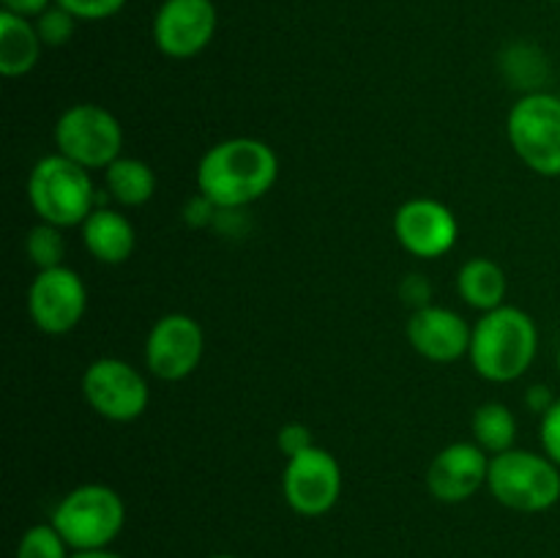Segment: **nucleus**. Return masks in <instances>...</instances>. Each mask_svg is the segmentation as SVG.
Segmentation results:
<instances>
[{"label":"nucleus","mask_w":560,"mask_h":558,"mask_svg":"<svg viewBox=\"0 0 560 558\" xmlns=\"http://www.w3.org/2000/svg\"><path fill=\"white\" fill-rule=\"evenodd\" d=\"M277 178V151L257 137H230L217 142L197 164V191L219 211L252 206L273 189Z\"/></svg>","instance_id":"nucleus-1"},{"label":"nucleus","mask_w":560,"mask_h":558,"mask_svg":"<svg viewBox=\"0 0 560 558\" xmlns=\"http://www.w3.org/2000/svg\"><path fill=\"white\" fill-rule=\"evenodd\" d=\"M539 353V328L525 310L503 304L485 312L470 334L468 359L476 375L490 383H514Z\"/></svg>","instance_id":"nucleus-2"},{"label":"nucleus","mask_w":560,"mask_h":558,"mask_svg":"<svg viewBox=\"0 0 560 558\" xmlns=\"http://www.w3.org/2000/svg\"><path fill=\"white\" fill-rule=\"evenodd\" d=\"M27 200L38 222L58 224L63 230L82 228V222L98 208L91 170L60 156L58 151L33 164L27 175Z\"/></svg>","instance_id":"nucleus-3"},{"label":"nucleus","mask_w":560,"mask_h":558,"mask_svg":"<svg viewBox=\"0 0 560 558\" xmlns=\"http://www.w3.org/2000/svg\"><path fill=\"white\" fill-rule=\"evenodd\" d=\"M49 523L60 531L71 553L104 550L124 531L126 503L109 485L88 481L60 498Z\"/></svg>","instance_id":"nucleus-4"},{"label":"nucleus","mask_w":560,"mask_h":558,"mask_svg":"<svg viewBox=\"0 0 560 558\" xmlns=\"http://www.w3.org/2000/svg\"><path fill=\"white\" fill-rule=\"evenodd\" d=\"M487 490L512 512H547L560 501V468L545 452L509 449L490 457Z\"/></svg>","instance_id":"nucleus-5"},{"label":"nucleus","mask_w":560,"mask_h":558,"mask_svg":"<svg viewBox=\"0 0 560 558\" xmlns=\"http://www.w3.org/2000/svg\"><path fill=\"white\" fill-rule=\"evenodd\" d=\"M506 137L525 167L560 178V96L545 91L520 96L509 109Z\"/></svg>","instance_id":"nucleus-6"},{"label":"nucleus","mask_w":560,"mask_h":558,"mask_svg":"<svg viewBox=\"0 0 560 558\" xmlns=\"http://www.w3.org/2000/svg\"><path fill=\"white\" fill-rule=\"evenodd\" d=\"M55 151L85 170H107L124 151L120 120L107 107L80 102L55 120Z\"/></svg>","instance_id":"nucleus-7"},{"label":"nucleus","mask_w":560,"mask_h":558,"mask_svg":"<svg viewBox=\"0 0 560 558\" xmlns=\"http://www.w3.org/2000/svg\"><path fill=\"white\" fill-rule=\"evenodd\" d=\"M82 397L102 419L126 425L140 419L151 405V388L142 372L129 361L102 356L82 372Z\"/></svg>","instance_id":"nucleus-8"},{"label":"nucleus","mask_w":560,"mask_h":558,"mask_svg":"<svg viewBox=\"0 0 560 558\" xmlns=\"http://www.w3.org/2000/svg\"><path fill=\"white\" fill-rule=\"evenodd\" d=\"M282 496L301 518H323L342 496V468L323 446H310L288 457L282 470Z\"/></svg>","instance_id":"nucleus-9"},{"label":"nucleus","mask_w":560,"mask_h":558,"mask_svg":"<svg viewBox=\"0 0 560 558\" xmlns=\"http://www.w3.org/2000/svg\"><path fill=\"white\" fill-rule=\"evenodd\" d=\"M88 312V288L69 266L47 268L33 277L27 290V315L49 337L74 332Z\"/></svg>","instance_id":"nucleus-10"},{"label":"nucleus","mask_w":560,"mask_h":558,"mask_svg":"<svg viewBox=\"0 0 560 558\" xmlns=\"http://www.w3.org/2000/svg\"><path fill=\"white\" fill-rule=\"evenodd\" d=\"M206 353V332L184 312L159 317L145 337V367L159 381H184L200 367Z\"/></svg>","instance_id":"nucleus-11"},{"label":"nucleus","mask_w":560,"mask_h":558,"mask_svg":"<svg viewBox=\"0 0 560 558\" xmlns=\"http://www.w3.org/2000/svg\"><path fill=\"white\" fill-rule=\"evenodd\" d=\"M219 11L213 0H162L153 16V44L164 58H197L213 42Z\"/></svg>","instance_id":"nucleus-12"},{"label":"nucleus","mask_w":560,"mask_h":558,"mask_svg":"<svg viewBox=\"0 0 560 558\" xmlns=\"http://www.w3.org/2000/svg\"><path fill=\"white\" fill-rule=\"evenodd\" d=\"M394 239L408 255L419 260H435L454 249L459 239V222L446 202L435 197H413L394 213Z\"/></svg>","instance_id":"nucleus-13"},{"label":"nucleus","mask_w":560,"mask_h":558,"mask_svg":"<svg viewBox=\"0 0 560 558\" xmlns=\"http://www.w3.org/2000/svg\"><path fill=\"white\" fill-rule=\"evenodd\" d=\"M490 476V454L476 441L448 443L427 468V490L441 503L470 501Z\"/></svg>","instance_id":"nucleus-14"},{"label":"nucleus","mask_w":560,"mask_h":558,"mask_svg":"<svg viewBox=\"0 0 560 558\" xmlns=\"http://www.w3.org/2000/svg\"><path fill=\"white\" fill-rule=\"evenodd\" d=\"M408 342L421 359L432 361V364H454L470 350V334L474 326H468L459 312L448 310V306H421L410 315Z\"/></svg>","instance_id":"nucleus-15"},{"label":"nucleus","mask_w":560,"mask_h":558,"mask_svg":"<svg viewBox=\"0 0 560 558\" xmlns=\"http://www.w3.org/2000/svg\"><path fill=\"white\" fill-rule=\"evenodd\" d=\"M82 244L91 252L93 260L104 263V266H120L131 257L137 246L135 224L126 213L115 211V208L98 206L91 217L82 222Z\"/></svg>","instance_id":"nucleus-16"},{"label":"nucleus","mask_w":560,"mask_h":558,"mask_svg":"<svg viewBox=\"0 0 560 558\" xmlns=\"http://www.w3.org/2000/svg\"><path fill=\"white\" fill-rule=\"evenodd\" d=\"M42 47L33 20L0 11V74L5 80L31 74L42 58Z\"/></svg>","instance_id":"nucleus-17"},{"label":"nucleus","mask_w":560,"mask_h":558,"mask_svg":"<svg viewBox=\"0 0 560 558\" xmlns=\"http://www.w3.org/2000/svg\"><path fill=\"white\" fill-rule=\"evenodd\" d=\"M457 293L474 310L485 312L498 310L506 304L509 279L506 271L490 257H470L457 271Z\"/></svg>","instance_id":"nucleus-18"},{"label":"nucleus","mask_w":560,"mask_h":558,"mask_svg":"<svg viewBox=\"0 0 560 558\" xmlns=\"http://www.w3.org/2000/svg\"><path fill=\"white\" fill-rule=\"evenodd\" d=\"M109 197L126 208H140L156 195V173L137 156H120L104 170Z\"/></svg>","instance_id":"nucleus-19"},{"label":"nucleus","mask_w":560,"mask_h":558,"mask_svg":"<svg viewBox=\"0 0 560 558\" xmlns=\"http://www.w3.org/2000/svg\"><path fill=\"white\" fill-rule=\"evenodd\" d=\"M470 432H474V441L479 443L490 457H495V454L514 449V441H517V416L512 414L509 405L485 403L474 410Z\"/></svg>","instance_id":"nucleus-20"},{"label":"nucleus","mask_w":560,"mask_h":558,"mask_svg":"<svg viewBox=\"0 0 560 558\" xmlns=\"http://www.w3.org/2000/svg\"><path fill=\"white\" fill-rule=\"evenodd\" d=\"M66 246L69 244H66L63 228L49 222H38L36 228H31V233H27L25 239V252L38 271L63 266Z\"/></svg>","instance_id":"nucleus-21"},{"label":"nucleus","mask_w":560,"mask_h":558,"mask_svg":"<svg viewBox=\"0 0 560 558\" xmlns=\"http://www.w3.org/2000/svg\"><path fill=\"white\" fill-rule=\"evenodd\" d=\"M14 558H71V547L52 523H38L22 534Z\"/></svg>","instance_id":"nucleus-22"},{"label":"nucleus","mask_w":560,"mask_h":558,"mask_svg":"<svg viewBox=\"0 0 560 558\" xmlns=\"http://www.w3.org/2000/svg\"><path fill=\"white\" fill-rule=\"evenodd\" d=\"M77 22H80L77 16H71L69 11L60 9L58 3H52L44 14H38L36 20H33V25H36V33L38 38H42L44 47H63V44H69L71 36H74Z\"/></svg>","instance_id":"nucleus-23"},{"label":"nucleus","mask_w":560,"mask_h":558,"mask_svg":"<svg viewBox=\"0 0 560 558\" xmlns=\"http://www.w3.org/2000/svg\"><path fill=\"white\" fill-rule=\"evenodd\" d=\"M55 3L82 22H102L120 14L129 0H55Z\"/></svg>","instance_id":"nucleus-24"},{"label":"nucleus","mask_w":560,"mask_h":558,"mask_svg":"<svg viewBox=\"0 0 560 558\" xmlns=\"http://www.w3.org/2000/svg\"><path fill=\"white\" fill-rule=\"evenodd\" d=\"M539 441H541V452H545L547 457H550L560 468V399H556V403L541 414Z\"/></svg>","instance_id":"nucleus-25"},{"label":"nucleus","mask_w":560,"mask_h":558,"mask_svg":"<svg viewBox=\"0 0 560 558\" xmlns=\"http://www.w3.org/2000/svg\"><path fill=\"white\" fill-rule=\"evenodd\" d=\"M277 446L284 457H295V454L304 452V449L315 446V441H312L310 427L301 425V421H290V425H284L282 430L277 432Z\"/></svg>","instance_id":"nucleus-26"},{"label":"nucleus","mask_w":560,"mask_h":558,"mask_svg":"<svg viewBox=\"0 0 560 558\" xmlns=\"http://www.w3.org/2000/svg\"><path fill=\"white\" fill-rule=\"evenodd\" d=\"M399 295L405 299V304H410L413 310H421V306H430L432 288L424 277H419V274H410V277H405V282L399 284Z\"/></svg>","instance_id":"nucleus-27"},{"label":"nucleus","mask_w":560,"mask_h":558,"mask_svg":"<svg viewBox=\"0 0 560 558\" xmlns=\"http://www.w3.org/2000/svg\"><path fill=\"white\" fill-rule=\"evenodd\" d=\"M0 3H3V11H9V14L36 20L38 14H44V11L55 3V0H0Z\"/></svg>","instance_id":"nucleus-28"},{"label":"nucleus","mask_w":560,"mask_h":558,"mask_svg":"<svg viewBox=\"0 0 560 558\" xmlns=\"http://www.w3.org/2000/svg\"><path fill=\"white\" fill-rule=\"evenodd\" d=\"M525 403H528V408L536 410V414H545V410L556 403V397L547 392V386H530L528 394H525Z\"/></svg>","instance_id":"nucleus-29"},{"label":"nucleus","mask_w":560,"mask_h":558,"mask_svg":"<svg viewBox=\"0 0 560 558\" xmlns=\"http://www.w3.org/2000/svg\"><path fill=\"white\" fill-rule=\"evenodd\" d=\"M71 558H126V556H120V553H115V550H109V547H104V550L71 553Z\"/></svg>","instance_id":"nucleus-30"},{"label":"nucleus","mask_w":560,"mask_h":558,"mask_svg":"<svg viewBox=\"0 0 560 558\" xmlns=\"http://www.w3.org/2000/svg\"><path fill=\"white\" fill-rule=\"evenodd\" d=\"M211 558H238V556H230V553H219V556H211Z\"/></svg>","instance_id":"nucleus-31"},{"label":"nucleus","mask_w":560,"mask_h":558,"mask_svg":"<svg viewBox=\"0 0 560 558\" xmlns=\"http://www.w3.org/2000/svg\"><path fill=\"white\" fill-rule=\"evenodd\" d=\"M556 361H558V375H560V348H558V359Z\"/></svg>","instance_id":"nucleus-32"},{"label":"nucleus","mask_w":560,"mask_h":558,"mask_svg":"<svg viewBox=\"0 0 560 558\" xmlns=\"http://www.w3.org/2000/svg\"><path fill=\"white\" fill-rule=\"evenodd\" d=\"M550 3H560V0H550Z\"/></svg>","instance_id":"nucleus-33"}]
</instances>
